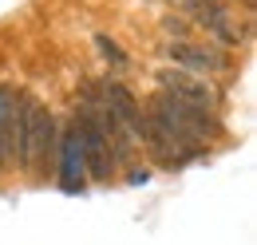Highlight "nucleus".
Returning a JSON list of instances; mask_svg holds the SVG:
<instances>
[{"instance_id": "1", "label": "nucleus", "mask_w": 257, "mask_h": 245, "mask_svg": "<svg viewBox=\"0 0 257 245\" xmlns=\"http://www.w3.org/2000/svg\"><path fill=\"white\" fill-rule=\"evenodd\" d=\"M56 151H60V131H56V115L32 99V95L20 91V135H16V166L24 174H40L48 178L60 162H56Z\"/></svg>"}, {"instance_id": "2", "label": "nucleus", "mask_w": 257, "mask_h": 245, "mask_svg": "<svg viewBox=\"0 0 257 245\" xmlns=\"http://www.w3.org/2000/svg\"><path fill=\"white\" fill-rule=\"evenodd\" d=\"M147 115L159 122L162 131L182 147V151L190 154H202V147L218 135V115H206V111H194V107H182V103H174L170 95L155 91L147 99Z\"/></svg>"}, {"instance_id": "3", "label": "nucleus", "mask_w": 257, "mask_h": 245, "mask_svg": "<svg viewBox=\"0 0 257 245\" xmlns=\"http://www.w3.org/2000/svg\"><path fill=\"white\" fill-rule=\"evenodd\" d=\"M75 135H79V151H83V170L95 178V182H107L115 174V158H111V143H107V131L99 127V119L91 111L79 107L75 115Z\"/></svg>"}, {"instance_id": "4", "label": "nucleus", "mask_w": 257, "mask_h": 245, "mask_svg": "<svg viewBox=\"0 0 257 245\" xmlns=\"http://www.w3.org/2000/svg\"><path fill=\"white\" fill-rule=\"evenodd\" d=\"M159 91L170 95V99L182 103V107L206 111V115L218 111V91H214V83L202 79V75H190V71H178V67H162L159 71Z\"/></svg>"}, {"instance_id": "5", "label": "nucleus", "mask_w": 257, "mask_h": 245, "mask_svg": "<svg viewBox=\"0 0 257 245\" xmlns=\"http://www.w3.org/2000/svg\"><path fill=\"white\" fill-rule=\"evenodd\" d=\"M166 56H170V63L178 71H190V75H202V79H214V75H222L229 67V60L218 48H202V44H190V40L166 44Z\"/></svg>"}, {"instance_id": "6", "label": "nucleus", "mask_w": 257, "mask_h": 245, "mask_svg": "<svg viewBox=\"0 0 257 245\" xmlns=\"http://www.w3.org/2000/svg\"><path fill=\"white\" fill-rule=\"evenodd\" d=\"M99 99H103V107H107V115L111 122L119 127V131H127L131 139L139 143V135H143V107H139V99L123 87V83H115V79H107L103 87H99Z\"/></svg>"}, {"instance_id": "7", "label": "nucleus", "mask_w": 257, "mask_h": 245, "mask_svg": "<svg viewBox=\"0 0 257 245\" xmlns=\"http://www.w3.org/2000/svg\"><path fill=\"white\" fill-rule=\"evenodd\" d=\"M186 12H190L194 20L202 24V28L210 32L218 44H225V48H233L237 40H241V32H237V24H233V12L225 8L222 0H178Z\"/></svg>"}, {"instance_id": "8", "label": "nucleus", "mask_w": 257, "mask_h": 245, "mask_svg": "<svg viewBox=\"0 0 257 245\" xmlns=\"http://www.w3.org/2000/svg\"><path fill=\"white\" fill-rule=\"evenodd\" d=\"M16 135H20V91L0 83V166L16 162Z\"/></svg>"}, {"instance_id": "9", "label": "nucleus", "mask_w": 257, "mask_h": 245, "mask_svg": "<svg viewBox=\"0 0 257 245\" xmlns=\"http://www.w3.org/2000/svg\"><path fill=\"white\" fill-rule=\"evenodd\" d=\"M64 158V166H60V178H64L67 190H75V186H83V151H79V135H75V122L67 127V135L60 139V151H56V162Z\"/></svg>"}, {"instance_id": "10", "label": "nucleus", "mask_w": 257, "mask_h": 245, "mask_svg": "<svg viewBox=\"0 0 257 245\" xmlns=\"http://www.w3.org/2000/svg\"><path fill=\"white\" fill-rule=\"evenodd\" d=\"M95 48L103 52V60H111L115 67H123V63H127V56L119 52V44H115V40H107V36H95Z\"/></svg>"}]
</instances>
